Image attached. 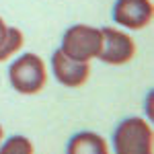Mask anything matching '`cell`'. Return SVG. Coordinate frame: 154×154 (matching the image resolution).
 I'll return each instance as SVG.
<instances>
[{
  "label": "cell",
  "instance_id": "obj_1",
  "mask_svg": "<svg viewBox=\"0 0 154 154\" xmlns=\"http://www.w3.org/2000/svg\"><path fill=\"white\" fill-rule=\"evenodd\" d=\"M8 78L14 91L23 95H35L45 86V80H48L45 64L35 54H25L11 64Z\"/></svg>",
  "mask_w": 154,
  "mask_h": 154
},
{
  "label": "cell",
  "instance_id": "obj_2",
  "mask_svg": "<svg viewBox=\"0 0 154 154\" xmlns=\"http://www.w3.org/2000/svg\"><path fill=\"white\" fill-rule=\"evenodd\" d=\"M101 48H103L101 29L86 27V25L70 27L62 39V51L76 62H88L91 58H97Z\"/></svg>",
  "mask_w": 154,
  "mask_h": 154
},
{
  "label": "cell",
  "instance_id": "obj_3",
  "mask_svg": "<svg viewBox=\"0 0 154 154\" xmlns=\"http://www.w3.org/2000/svg\"><path fill=\"white\" fill-rule=\"evenodd\" d=\"M117 154H150L152 152V130L140 117L125 119L113 136Z\"/></svg>",
  "mask_w": 154,
  "mask_h": 154
},
{
  "label": "cell",
  "instance_id": "obj_4",
  "mask_svg": "<svg viewBox=\"0 0 154 154\" xmlns=\"http://www.w3.org/2000/svg\"><path fill=\"white\" fill-rule=\"evenodd\" d=\"M101 33H103V48H101L97 58L103 60L105 64L121 66L136 56V45H134L131 37H128L125 33H121L117 29H111V27L101 29Z\"/></svg>",
  "mask_w": 154,
  "mask_h": 154
},
{
  "label": "cell",
  "instance_id": "obj_5",
  "mask_svg": "<svg viewBox=\"0 0 154 154\" xmlns=\"http://www.w3.org/2000/svg\"><path fill=\"white\" fill-rule=\"evenodd\" d=\"M113 21L128 29H142L152 21L150 0H117L113 8Z\"/></svg>",
  "mask_w": 154,
  "mask_h": 154
},
{
  "label": "cell",
  "instance_id": "obj_6",
  "mask_svg": "<svg viewBox=\"0 0 154 154\" xmlns=\"http://www.w3.org/2000/svg\"><path fill=\"white\" fill-rule=\"evenodd\" d=\"M51 66H54V74L58 78V82H62L64 86L76 88L88 80V62H76V60L68 58L62 49H58L51 58Z\"/></svg>",
  "mask_w": 154,
  "mask_h": 154
},
{
  "label": "cell",
  "instance_id": "obj_7",
  "mask_svg": "<svg viewBox=\"0 0 154 154\" xmlns=\"http://www.w3.org/2000/svg\"><path fill=\"white\" fill-rule=\"evenodd\" d=\"M68 152L70 154H105L107 144L101 136L91 134V131H82V134H76L70 140Z\"/></svg>",
  "mask_w": 154,
  "mask_h": 154
},
{
  "label": "cell",
  "instance_id": "obj_8",
  "mask_svg": "<svg viewBox=\"0 0 154 154\" xmlns=\"http://www.w3.org/2000/svg\"><path fill=\"white\" fill-rule=\"evenodd\" d=\"M21 48H23V33L19 29H14V27H8L6 37L2 41V45H0V62H4L8 56H12Z\"/></svg>",
  "mask_w": 154,
  "mask_h": 154
},
{
  "label": "cell",
  "instance_id": "obj_9",
  "mask_svg": "<svg viewBox=\"0 0 154 154\" xmlns=\"http://www.w3.org/2000/svg\"><path fill=\"white\" fill-rule=\"evenodd\" d=\"M0 152L2 154H31L33 152V146H31V142H27V138L14 136V138H11L0 148Z\"/></svg>",
  "mask_w": 154,
  "mask_h": 154
},
{
  "label": "cell",
  "instance_id": "obj_10",
  "mask_svg": "<svg viewBox=\"0 0 154 154\" xmlns=\"http://www.w3.org/2000/svg\"><path fill=\"white\" fill-rule=\"evenodd\" d=\"M6 31H8V27L4 25L2 19H0V45H2V41H4V37H6Z\"/></svg>",
  "mask_w": 154,
  "mask_h": 154
},
{
  "label": "cell",
  "instance_id": "obj_11",
  "mask_svg": "<svg viewBox=\"0 0 154 154\" xmlns=\"http://www.w3.org/2000/svg\"><path fill=\"white\" fill-rule=\"evenodd\" d=\"M0 138H2V128H0Z\"/></svg>",
  "mask_w": 154,
  "mask_h": 154
}]
</instances>
